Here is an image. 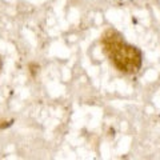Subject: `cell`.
I'll use <instances>...</instances> for the list:
<instances>
[{
  "label": "cell",
  "instance_id": "obj_1",
  "mask_svg": "<svg viewBox=\"0 0 160 160\" xmlns=\"http://www.w3.org/2000/svg\"><path fill=\"white\" fill-rule=\"evenodd\" d=\"M104 49L113 66L124 73H133L140 69L143 63L142 51L138 47L126 43L115 31H107L103 36Z\"/></svg>",
  "mask_w": 160,
  "mask_h": 160
},
{
  "label": "cell",
  "instance_id": "obj_2",
  "mask_svg": "<svg viewBox=\"0 0 160 160\" xmlns=\"http://www.w3.org/2000/svg\"><path fill=\"white\" fill-rule=\"evenodd\" d=\"M0 68H2V62H0Z\"/></svg>",
  "mask_w": 160,
  "mask_h": 160
}]
</instances>
